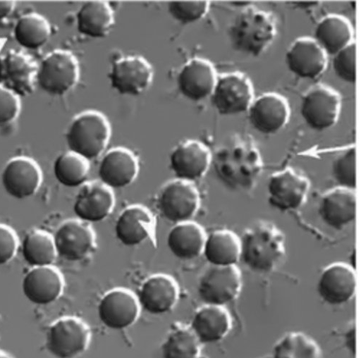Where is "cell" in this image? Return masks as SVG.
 <instances>
[{"mask_svg":"<svg viewBox=\"0 0 361 358\" xmlns=\"http://www.w3.org/2000/svg\"><path fill=\"white\" fill-rule=\"evenodd\" d=\"M212 165L226 187L241 192L253 190L264 170V162L252 137L243 134L224 140L212 155Z\"/></svg>","mask_w":361,"mask_h":358,"instance_id":"1","label":"cell"},{"mask_svg":"<svg viewBox=\"0 0 361 358\" xmlns=\"http://www.w3.org/2000/svg\"><path fill=\"white\" fill-rule=\"evenodd\" d=\"M240 240V260L255 273L266 274L274 271L286 256L285 236L269 221L254 222Z\"/></svg>","mask_w":361,"mask_h":358,"instance_id":"2","label":"cell"},{"mask_svg":"<svg viewBox=\"0 0 361 358\" xmlns=\"http://www.w3.org/2000/svg\"><path fill=\"white\" fill-rule=\"evenodd\" d=\"M273 14L250 5L235 18L228 29L233 47L243 54L259 56L273 44L276 36Z\"/></svg>","mask_w":361,"mask_h":358,"instance_id":"3","label":"cell"},{"mask_svg":"<svg viewBox=\"0 0 361 358\" xmlns=\"http://www.w3.org/2000/svg\"><path fill=\"white\" fill-rule=\"evenodd\" d=\"M111 137V126L106 116L99 111L88 110L72 120L66 141L71 151L90 161L106 150Z\"/></svg>","mask_w":361,"mask_h":358,"instance_id":"4","label":"cell"},{"mask_svg":"<svg viewBox=\"0 0 361 358\" xmlns=\"http://www.w3.org/2000/svg\"><path fill=\"white\" fill-rule=\"evenodd\" d=\"M89 325L77 316H63L54 321L46 335V347L56 358H76L85 353L91 342Z\"/></svg>","mask_w":361,"mask_h":358,"instance_id":"5","label":"cell"},{"mask_svg":"<svg viewBox=\"0 0 361 358\" xmlns=\"http://www.w3.org/2000/svg\"><path fill=\"white\" fill-rule=\"evenodd\" d=\"M80 63L70 51L57 49L50 52L39 65L37 84L47 93L61 96L78 85Z\"/></svg>","mask_w":361,"mask_h":358,"instance_id":"6","label":"cell"},{"mask_svg":"<svg viewBox=\"0 0 361 358\" xmlns=\"http://www.w3.org/2000/svg\"><path fill=\"white\" fill-rule=\"evenodd\" d=\"M200 204L199 191L193 183L177 179L164 185L157 198L161 216L176 224L190 221L198 212Z\"/></svg>","mask_w":361,"mask_h":358,"instance_id":"7","label":"cell"},{"mask_svg":"<svg viewBox=\"0 0 361 358\" xmlns=\"http://www.w3.org/2000/svg\"><path fill=\"white\" fill-rule=\"evenodd\" d=\"M242 288V274L237 266H210L201 276L197 292L204 304L225 307L239 297Z\"/></svg>","mask_w":361,"mask_h":358,"instance_id":"8","label":"cell"},{"mask_svg":"<svg viewBox=\"0 0 361 358\" xmlns=\"http://www.w3.org/2000/svg\"><path fill=\"white\" fill-rule=\"evenodd\" d=\"M210 99L220 115L234 116L245 113L254 100L252 84L240 73L221 75L217 78Z\"/></svg>","mask_w":361,"mask_h":358,"instance_id":"9","label":"cell"},{"mask_svg":"<svg viewBox=\"0 0 361 358\" xmlns=\"http://www.w3.org/2000/svg\"><path fill=\"white\" fill-rule=\"evenodd\" d=\"M341 97L330 87L318 85L302 97L300 112L306 123L315 131L331 128L338 121Z\"/></svg>","mask_w":361,"mask_h":358,"instance_id":"10","label":"cell"},{"mask_svg":"<svg viewBox=\"0 0 361 358\" xmlns=\"http://www.w3.org/2000/svg\"><path fill=\"white\" fill-rule=\"evenodd\" d=\"M109 79L112 88L119 94L138 96L151 87L154 69L143 56H123L112 63Z\"/></svg>","mask_w":361,"mask_h":358,"instance_id":"11","label":"cell"},{"mask_svg":"<svg viewBox=\"0 0 361 358\" xmlns=\"http://www.w3.org/2000/svg\"><path fill=\"white\" fill-rule=\"evenodd\" d=\"M267 189L269 204L280 211L288 212L297 210L305 204L310 182L305 175L288 168L269 178Z\"/></svg>","mask_w":361,"mask_h":358,"instance_id":"12","label":"cell"},{"mask_svg":"<svg viewBox=\"0 0 361 358\" xmlns=\"http://www.w3.org/2000/svg\"><path fill=\"white\" fill-rule=\"evenodd\" d=\"M141 308L136 295L125 288L109 290L98 303V319L114 331L126 330L137 321Z\"/></svg>","mask_w":361,"mask_h":358,"instance_id":"13","label":"cell"},{"mask_svg":"<svg viewBox=\"0 0 361 358\" xmlns=\"http://www.w3.org/2000/svg\"><path fill=\"white\" fill-rule=\"evenodd\" d=\"M57 256L69 262H79L95 249V235L90 224L78 219L63 222L53 236Z\"/></svg>","mask_w":361,"mask_h":358,"instance_id":"14","label":"cell"},{"mask_svg":"<svg viewBox=\"0 0 361 358\" xmlns=\"http://www.w3.org/2000/svg\"><path fill=\"white\" fill-rule=\"evenodd\" d=\"M39 64L22 51L10 50L0 56V85L18 97L34 92Z\"/></svg>","mask_w":361,"mask_h":358,"instance_id":"15","label":"cell"},{"mask_svg":"<svg viewBox=\"0 0 361 358\" xmlns=\"http://www.w3.org/2000/svg\"><path fill=\"white\" fill-rule=\"evenodd\" d=\"M248 119L258 132L271 135L281 131L288 123L290 108L282 95L269 92L254 99L247 110Z\"/></svg>","mask_w":361,"mask_h":358,"instance_id":"16","label":"cell"},{"mask_svg":"<svg viewBox=\"0 0 361 358\" xmlns=\"http://www.w3.org/2000/svg\"><path fill=\"white\" fill-rule=\"evenodd\" d=\"M212 154L204 144L187 140L173 150L170 166L177 180L193 183L207 174L212 166Z\"/></svg>","mask_w":361,"mask_h":358,"instance_id":"17","label":"cell"},{"mask_svg":"<svg viewBox=\"0 0 361 358\" xmlns=\"http://www.w3.org/2000/svg\"><path fill=\"white\" fill-rule=\"evenodd\" d=\"M2 185L11 197L23 200L30 198L42 183V171L35 160L25 156L11 159L4 168Z\"/></svg>","mask_w":361,"mask_h":358,"instance_id":"18","label":"cell"},{"mask_svg":"<svg viewBox=\"0 0 361 358\" xmlns=\"http://www.w3.org/2000/svg\"><path fill=\"white\" fill-rule=\"evenodd\" d=\"M179 295L178 285L172 277L155 274L142 283L136 297L142 310L152 315H163L176 307Z\"/></svg>","mask_w":361,"mask_h":358,"instance_id":"19","label":"cell"},{"mask_svg":"<svg viewBox=\"0 0 361 358\" xmlns=\"http://www.w3.org/2000/svg\"><path fill=\"white\" fill-rule=\"evenodd\" d=\"M218 75L213 64L203 58L188 60L180 70L177 85L187 99L199 102L210 97Z\"/></svg>","mask_w":361,"mask_h":358,"instance_id":"20","label":"cell"},{"mask_svg":"<svg viewBox=\"0 0 361 358\" xmlns=\"http://www.w3.org/2000/svg\"><path fill=\"white\" fill-rule=\"evenodd\" d=\"M140 171L135 154L124 147L108 151L100 161L97 175L100 182L110 189H121L133 184Z\"/></svg>","mask_w":361,"mask_h":358,"instance_id":"21","label":"cell"},{"mask_svg":"<svg viewBox=\"0 0 361 358\" xmlns=\"http://www.w3.org/2000/svg\"><path fill=\"white\" fill-rule=\"evenodd\" d=\"M357 279L355 270L343 263L328 266L317 282V292L326 304L341 306L350 302L355 295Z\"/></svg>","mask_w":361,"mask_h":358,"instance_id":"22","label":"cell"},{"mask_svg":"<svg viewBox=\"0 0 361 358\" xmlns=\"http://www.w3.org/2000/svg\"><path fill=\"white\" fill-rule=\"evenodd\" d=\"M115 206L111 189L100 181L89 182L80 187L73 205L78 219L88 224L106 220Z\"/></svg>","mask_w":361,"mask_h":358,"instance_id":"23","label":"cell"},{"mask_svg":"<svg viewBox=\"0 0 361 358\" xmlns=\"http://www.w3.org/2000/svg\"><path fill=\"white\" fill-rule=\"evenodd\" d=\"M64 280L53 266L32 268L23 278L22 290L26 300L35 305L47 306L62 295Z\"/></svg>","mask_w":361,"mask_h":358,"instance_id":"24","label":"cell"},{"mask_svg":"<svg viewBox=\"0 0 361 358\" xmlns=\"http://www.w3.org/2000/svg\"><path fill=\"white\" fill-rule=\"evenodd\" d=\"M288 69L303 79L319 78L327 66V55L313 38L302 37L295 40L286 54Z\"/></svg>","mask_w":361,"mask_h":358,"instance_id":"25","label":"cell"},{"mask_svg":"<svg viewBox=\"0 0 361 358\" xmlns=\"http://www.w3.org/2000/svg\"><path fill=\"white\" fill-rule=\"evenodd\" d=\"M154 218L140 205L126 208L118 216L114 232L117 240L126 247L139 246L154 237Z\"/></svg>","mask_w":361,"mask_h":358,"instance_id":"26","label":"cell"},{"mask_svg":"<svg viewBox=\"0 0 361 358\" xmlns=\"http://www.w3.org/2000/svg\"><path fill=\"white\" fill-rule=\"evenodd\" d=\"M190 328L202 345L224 339L233 329V318L225 307L206 305L194 313Z\"/></svg>","mask_w":361,"mask_h":358,"instance_id":"27","label":"cell"},{"mask_svg":"<svg viewBox=\"0 0 361 358\" xmlns=\"http://www.w3.org/2000/svg\"><path fill=\"white\" fill-rule=\"evenodd\" d=\"M318 213L323 223L335 230H343L356 217V195L353 190L341 187L323 195Z\"/></svg>","mask_w":361,"mask_h":358,"instance_id":"28","label":"cell"},{"mask_svg":"<svg viewBox=\"0 0 361 358\" xmlns=\"http://www.w3.org/2000/svg\"><path fill=\"white\" fill-rule=\"evenodd\" d=\"M80 35L92 39H104L115 25V13L107 2L92 1L82 4L76 14Z\"/></svg>","mask_w":361,"mask_h":358,"instance_id":"29","label":"cell"},{"mask_svg":"<svg viewBox=\"0 0 361 358\" xmlns=\"http://www.w3.org/2000/svg\"><path fill=\"white\" fill-rule=\"evenodd\" d=\"M313 39L328 56H335L353 41L350 23L344 17L329 15L317 25Z\"/></svg>","mask_w":361,"mask_h":358,"instance_id":"30","label":"cell"},{"mask_svg":"<svg viewBox=\"0 0 361 358\" xmlns=\"http://www.w3.org/2000/svg\"><path fill=\"white\" fill-rule=\"evenodd\" d=\"M206 238L202 227L190 221L172 228L167 237V245L174 257L188 261L203 254Z\"/></svg>","mask_w":361,"mask_h":358,"instance_id":"31","label":"cell"},{"mask_svg":"<svg viewBox=\"0 0 361 358\" xmlns=\"http://www.w3.org/2000/svg\"><path fill=\"white\" fill-rule=\"evenodd\" d=\"M202 254L210 266H237L241 255L240 237L232 231H215L207 236Z\"/></svg>","mask_w":361,"mask_h":358,"instance_id":"32","label":"cell"},{"mask_svg":"<svg viewBox=\"0 0 361 358\" xmlns=\"http://www.w3.org/2000/svg\"><path fill=\"white\" fill-rule=\"evenodd\" d=\"M51 36V26L48 20L38 13L21 16L14 27V37L22 47L36 50L43 47Z\"/></svg>","mask_w":361,"mask_h":358,"instance_id":"33","label":"cell"},{"mask_svg":"<svg viewBox=\"0 0 361 358\" xmlns=\"http://www.w3.org/2000/svg\"><path fill=\"white\" fill-rule=\"evenodd\" d=\"M202 345L189 326L176 322L161 345V357L199 358Z\"/></svg>","mask_w":361,"mask_h":358,"instance_id":"34","label":"cell"},{"mask_svg":"<svg viewBox=\"0 0 361 358\" xmlns=\"http://www.w3.org/2000/svg\"><path fill=\"white\" fill-rule=\"evenodd\" d=\"M21 252L32 268L52 266L57 256L53 236L42 230L29 233L23 240Z\"/></svg>","mask_w":361,"mask_h":358,"instance_id":"35","label":"cell"},{"mask_svg":"<svg viewBox=\"0 0 361 358\" xmlns=\"http://www.w3.org/2000/svg\"><path fill=\"white\" fill-rule=\"evenodd\" d=\"M53 170L55 178L61 185L80 187L87 183L89 176V161L68 151L57 156Z\"/></svg>","mask_w":361,"mask_h":358,"instance_id":"36","label":"cell"},{"mask_svg":"<svg viewBox=\"0 0 361 358\" xmlns=\"http://www.w3.org/2000/svg\"><path fill=\"white\" fill-rule=\"evenodd\" d=\"M273 358H322V354L311 337L301 332H290L276 343Z\"/></svg>","mask_w":361,"mask_h":358,"instance_id":"37","label":"cell"},{"mask_svg":"<svg viewBox=\"0 0 361 358\" xmlns=\"http://www.w3.org/2000/svg\"><path fill=\"white\" fill-rule=\"evenodd\" d=\"M333 176L338 187L355 190L356 187V149L350 147L333 162Z\"/></svg>","mask_w":361,"mask_h":358,"instance_id":"38","label":"cell"},{"mask_svg":"<svg viewBox=\"0 0 361 358\" xmlns=\"http://www.w3.org/2000/svg\"><path fill=\"white\" fill-rule=\"evenodd\" d=\"M210 3L199 2H171L169 4V11L171 16L182 24H191L203 19L208 13Z\"/></svg>","mask_w":361,"mask_h":358,"instance_id":"39","label":"cell"},{"mask_svg":"<svg viewBox=\"0 0 361 358\" xmlns=\"http://www.w3.org/2000/svg\"><path fill=\"white\" fill-rule=\"evenodd\" d=\"M333 68L336 75L343 81L355 83L356 81V44L349 46L334 56Z\"/></svg>","mask_w":361,"mask_h":358,"instance_id":"40","label":"cell"},{"mask_svg":"<svg viewBox=\"0 0 361 358\" xmlns=\"http://www.w3.org/2000/svg\"><path fill=\"white\" fill-rule=\"evenodd\" d=\"M21 110L20 97L0 85V127L13 123Z\"/></svg>","mask_w":361,"mask_h":358,"instance_id":"41","label":"cell"},{"mask_svg":"<svg viewBox=\"0 0 361 358\" xmlns=\"http://www.w3.org/2000/svg\"><path fill=\"white\" fill-rule=\"evenodd\" d=\"M18 240L8 226L0 224V266L8 264L16 254Z\"/></svg>","mask_w":361,"mask_h":358,"instance_id":"42","label":"cell"},{"mask_svg":"<svg viewBox=\"0 0 361 358\" xmlns=\"http://www.w3.org/2000/svg\"><path fill=\"white\" fill-rule=\"evenodd\" d=\"M16 3L13 1L0 2V20L7 18L14 11Z\"/></svg>","mask_w":361,"mask_h":358,"instance_id":"43","label":"cell"},{"mask_svg":"<svg viewBox=\"0 0 361 358\" xmlns=\"http://www.w3.org/2000/svg\"><path fill=\"white\" fill-rule=\"evenodd\" d=\"M0 358H13L9 353L0 350Z\"/></svg>","mask_w":361,"mask_h":358,"instance_id":"44","label":"cell"}]
</instances>
